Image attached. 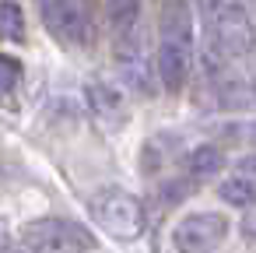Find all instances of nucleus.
Wrapping results in <instances>:
<instances>
[{
  "label": "nucleus",
  "instance_id": "f257e3e1",
  "mask_svg": "<svg viewBox=\"0 0 256 253\" xmlns=\"http://www.w3.org/2000/svg\"><path fill=\"white\" fill-rule=\"evenodd\" d=\"M88 211L95 218V225L102 232H109L112 239H137L144 228H148V211H144V200L134 197L130 190L123 186H102L88 197Z\"/></svg>",
  "mask_w": 256,
  "mask_h": 253
},
{
  "label": "nucleus",
  "instance_id": "f03ea898",
  "mask_svg": "<svg viewBox=\"0 0 256 253\" xmlns=\"http://www.w3.org/2000/svg\"><path fill=\"white\" fill-rule=\"evenodd\" d=\"M46 29L64 46H88L95 39L98 0H39Z\"/></svg>",
  "mask_w": 256,
  "mask_h": 253
},
{
  "label": "nucleus",
  "instance_id": "7ed1b4c3",
  "mask_svg": "<svg viewBox=\"0 0 256 253\" xmlns=\"http://www.w3.org/2000/svg\"><path fill=\"white\" fill-rule=\"evenodd\" d=\"M22 246L28 253H88L95 249V235L70 218H39L22 228Z\"/></svg>",
  "mask_w": 256,
  "mask_h": 253
},
{
  "label": "nucleus",
  "instance_id": "20e7f679",
  "mask_svg": "<svg viewBox=\"0 0 256 253\" xmlns=\"http://www.w3.org/2000/svg\"><path fill=\"white\" fill-rule=\"evenodd\" d=\"M224 239H228V218L221 211H190L172 228V242L179 253H214Z\"/></svg>",
  "mask_w": 256,
  "mask_h": 253
},
{
  "label": "nucleus",
  "instance_id": "39448f33",
  "mask_svg": "<svg viewBox=\"0 0 256 253\" xmlns=\"http://www.w3.org/2000/svg\"><path fill=\"white\" fill-rule=\"evenodd\" d=\"M116 64H120V81L137 92V95H158V78H154V64L144 57L137 39H123L116 43Z\"/></svg>",
  "mask_w": 256,
  "mask_h": 253
},
{
  "label": "nucleus",
  "instance_id": "423d86ee",
  "mask_svg": "<svg viewBox=\"0 0 256 253\" xmlns=\"http://www.w3.org/2000/svg\"><path fill=\"white\" fill-rule=\"evenodd\" d=\"M193 71V46L172 43V39H158V53H154V78L165 92H182L186 78Z\"/></svg>",
  "mask_w": 256,
  "mask_h": 253
},
{
  "label": "nucleus",
  "instance_id": "0eeeda50",
  "mask_svg": "<svg viewBox=\"0 0 256 253\" xmlns=\"http://www.w3.org/2000/svg\"><path fill=\"white\" fill-rule=\"evenodd\" d=\"M158 39H172L182 46L196 43V25H193V11L186 0H165L162 15H158Z\"/></svg>",
  "mask_w": 256,
  "mask_h": 253
},
{
  "label": "nucleus",
  "instance_id": "6e6552de",
  "mask_svg": "<svg viewBox=\"0 0 256 253\" xmlns=\"http://www.w3.org/2000/svg\"><path fill=\"white\" fill-rule=\"evenodd\" d=\"M140 0H106V18H109V29L116 36V43L123 39H137V29H140Z\"/></svg>",
  "mask_w": 256,
  "mask_h": 253
},
{
  "label": "nucleus",
  "instance_id": "1a4fd4ad",
  "mask_svg": "<svg viewBox=\"0 0 256 253\" xmlns=\"http://www.w3.org/2000/svg\"><path fill=\"white\" fill-rule=\"evenodd\" d=\"M224 151L218 148V144H196L193 151H190V158H186V165H190V176H218L221 169H224Z\"/></svg>",
  "mask_w": 256,
  "mask_h": 253
},
{
  "label": "nucleus",
  "instance_id": "9d476101",
  "mask_svg": "<svg viewBox=\"0 0 256 253\" xmlns=\"http://www.w3.org/2000/svg\"><path fill=\"white\" fill-rule=\"evenodd\" d=\"M0 36L11 43H25V15L14 0H0Z\"/></svg>",
  "mask_w": 256,
  "mask_h": 253
},
{
  "label": "nucleus",
  "instance_id": "9b49d317",
  "mask_svg": "<svg viewBox=\"0 0 256 253\" xmlns=\"http://www.w3.org/2000/svg\"><path fill=\"white\" fill-rule=\"evenodd\" d=\"M218 197L232 207H249L252 204V179L249 176H228L221 186H218Z\"/></svg>",
  "mask_w": 256,
  "mask_h": 253
},
{
  "label": "nucleus",
  "instance_id": "f8f14e48",
  "mask_svg": "<svg viewBox=\"0 0 256 253\" xmlns=\"http://www.w3.org/2000/svg\"><path fill=\"white\" fill-rule=\"evenodd\" d=\"M88 102H92L102 116L123 113V95H120L116 88H106V85H88Z\"/></svg>",
  "mask_w": 256,
  "mask_h": 253
},
{
  "label": "nucleus",
  "instance_id": "ddd939ff",
  "mask_svg": "<svg viewBox=\"0 0 256 253\" xmlns=\"http://www.w3.org/2000/svg\"><path fill=\"white\" fill-rule=\"evenodd\" d=\"M22 81V64L8 53H0V95L14 92V85Z\"/></svg>",
  "mask_w": 256,
  "mask_h": 253
},
{
  "label": "nucleus",
  "instance_id": "4468645a",
  "mask_svg": "<svg viewBox=\"0 0 256 253\" xmlns=\"http://www.w3.org/2000/svg\"><path fill=\"white\" fill-rule=\"evenodd\" d=\"M190 190H193V183H176V179H172V183H165V190H162V197H165V200L172 204V200H179V197H186Z\"/></svg>",
  "mask_w": 256,
  "mask_h": 253
},
{
  "label": "nucleus",
  "instance_id": "2eb2a0df",
  "mask_svg": "<svg viewBox=\"0 0 256 253\" xmlns=\"http://www.w3.org/2000/svg\"><path fill=\"white\" fill-rule=\"evenodd\" d=\"M8 246H11V225L8 218H0V253H8Z\"/></svg>",
  "mask_w": 256,
  "mask_h": 253
}]
</instances>
